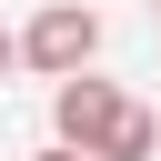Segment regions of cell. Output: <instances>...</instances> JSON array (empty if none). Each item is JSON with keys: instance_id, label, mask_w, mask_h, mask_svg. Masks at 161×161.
I'll return each instance as SVG.
<instances>
[{"instance_id": "3", "label": "cell", "mask_w": 161, "mask_h": 161, "mask_svg": "<svg viewBox=\"0 0 161 161\" xmlns=\"http://www.w3.org/2000/svg\"><path fill=\"white\" fill-rule=\"evenodd\" d=\"M151 151H161V111H141V101H131V111L111 121V141H101L91 161H151Z\"/></svg>"}, {"instance_id": "5", "label": "cell", "mask_w": 161, "mask_h": 161, "mask_svg": "<svg viewBox=\"0 0 161 161\" xmlns=\"http://www.w3.org/2000/svg\"><path fill=\"white\" fill-rule=\"evenodd\" d=\"M30 161H80V151H60V141H50V151H30Z\"/></svg>"}, {"instance_id": "6", "label": "cell", "mask_w": 161, "mask_h": 161, "mask_svg": "<svg viewBox=\"0 0 161 161\" xmlns=\"http://www.w3.org/2000/svg\"><path fill=\"white\" fill-rule=\"evenodd\" d=\"M151 10H161V0H151Z\"/></svg>"}, {"instance_id": "2", "label": "cell", "mask_w": 161, "mask_h": 161, "mask_svg": "<svg viewBox=\"0 0 161 161\" xmlns=\"http://www.w3.org/2000/svg\"><path fill=\"white\" fill-rule=\"evenodd\" d=\"M121 111H131V91H121V80H101V70L50 80V141H60V151H80V161L111 141V121H121Z\"/></svg>"}, {"instance_id": "4", "label": "cell", "mask_w": 161, "mask_h": 161, "mask_svg": "<svg viewBox=\"0 0 161 161\" xmlns=\"http://www.w3.org/2000/svg\"><path fill=\"white\" fill-rule=\"evenodd\" d=\"M10 70H20V40H10V30H0V80H10Z\"/></svg>"}, {"instance_id": "1", "label": "cell", "mask_w": 161, "mask_h": 161, "mask_svg": "<svg viewBox=\"0 0 161 161\" xmlns=\"http://www.w3.org/2000/svg\"><path fill=\"white\" fill-rule=\"evenodd\" d=\"M10 40H20V70L70 80V70H91V60H101V10H91V0H40V10H30V30H10Z\"/></svg>"}]
</instances>
